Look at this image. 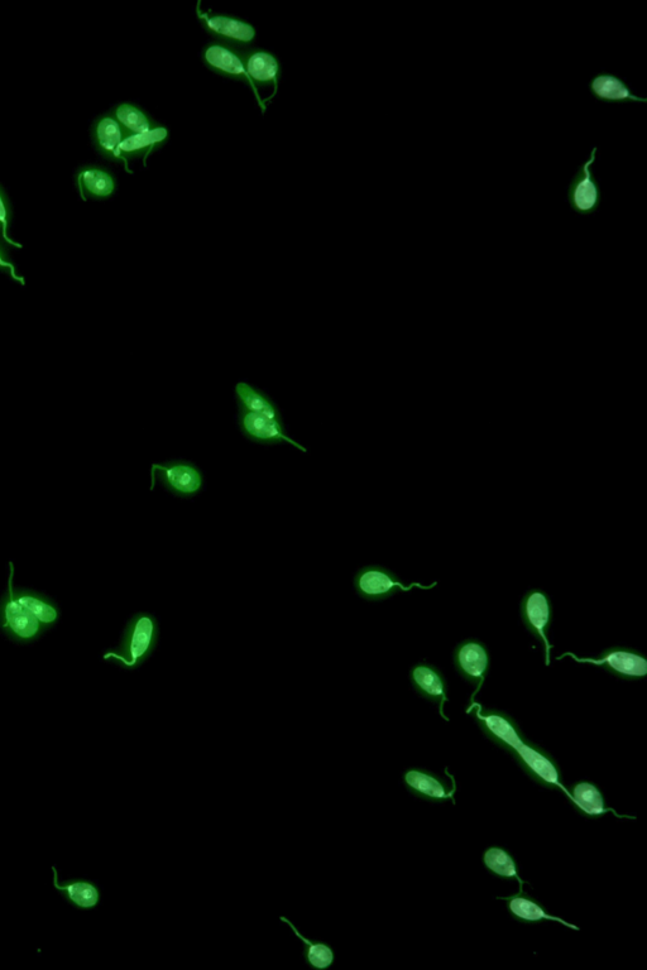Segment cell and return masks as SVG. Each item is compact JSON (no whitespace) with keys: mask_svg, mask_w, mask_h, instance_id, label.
<instances>
[{"mask_svg":"<svg viewBox=\"0 0 647 970\" xmlns=\"http://www.w3.org/2000/svg\"><path fill=\"white\" fill-rule=\"evenodd\" d=\"M0 631L9 640L17 643H31L47 631L42 623L28 611L16 598L14 587V564L9 563L8 587L0 598Z\"/></svg>","mask_w":647,"mask_h":970,"instance_id":"cell-2","label":"cell"},{"mask_svg":"<svg viewBox=\"0 0 647 970\" xmlns=\"http://www.w3.org/2000/svg\"><path fill=\"white\" fill-rule=\"evenodd\" d=\"M520 617L526 631L543 645L544 664L549 667L551 651L554 648L549 641L554 618L553 603L549 595L541 589H530L526 592L520 603Z\"/></svg>","mask_w":647,"mask_h":970,"instance_id":"cell-7","label":"cell"},{"mask_svg":"<svg viewBox=\"0 0 647 970\" xmlns=\"http://www.w3.org/2000/svg\"><path fill=\"white\" fill-rule=\"evenodd\" d=\"M201 26L214 38V42L236 48H249L256 40V30L251 23L237 17L214 14L201 9V2L196 7Z\"/></svg>","mask_w":647,"mask_h":970,"instance_id":"cell-12","label":"cell"},{"mask_svg":"<svg viewBox=\"0 0 647 970\" xmlns=\"http://www.w3.org/2000/svg\"><path fill=\"white\" fill-rule=\"evenodd\" d=\"M511 756L515 758L522 771L536 784L545 787V789H560L565 795H568V789L562 782V770H560L555 758L544 748L531 742L530 739H526Z\"/></svg>","mask_w":647,"mask_h":970,"instance_id":"cell-8","label":"cell"},{"mask_svg":"<svg viewBox=\"0 0 647 970\" xmlns=\"http://www.w3.org/2000/svg\"><path fill=\"white\" fill-rule=\"evenodd\" d=\"M110 114H112L115 120L121 124V127L129 134V136H131V134L150 132L152 129L160 126V124L155 122V120H153L150 115L145 112V110L133 103L126 102L115 105V107L110 110Z\"/></svg>","mask_w":647,"mask_h":970,"instance_id":"cell-27","label":"cell"},{"mask_svg":"<svg viewBox=\"0 0 647 970\" xmlns=\"http://www.w3.org/2000/svg\"><path fill=\"white\" fill-rule=\"evenodd\" d=\"M75 180L83 201L109 199L117 191V179L112 172L102 166L80 167L76 172Z\"/></svg>","mask_w":647,"mask_h":970,"instance_id":"cell-20","label":"cell"},{"mask_svg":"<svg viewBox=\"0 0 647 970\" xmlns=\"http://www.w3.org/2000/svg\"><path fill=\"white\" fill-rule=\"evenodd\" d=\"M203 62L210 71L222 75L234 81H241L253 91L262 113L266 112V105L263 103L262 96L254 90L251 80H249L246 69H244L241 48L223 45V43L212 42L203 50Z\"/></svg>","mask_w":647,"mask_h":970,"instance_id":"cell-13","label":"cell"},{"mask_svg":"<svg viewBox=\"0 0 647 970\" xmlns=\"http://www.w3.org/2000/svg\"><path fill=\"white\" fill-rule=\"evenodd\" d=\"M238 430L244 439L262 446L290 445L292 448L308 454V448L292 439L287 431L284 420L270 419V417L251 414V412L237 411Z\"/></svg>","mask_w":647,"mask_h":970,"instance_id":"cell-11","label":"cell"},{"mask_svg":"<svg viewBox=\"0 0 647 970\" xmlns=\"http://www.w3.org/2000/svg\"><path fill=\"white\" fill-rule=\"evenodd\" d=\"M466 713L472 715L484 737L510 755L527 739L516 720L503 710L484 709L474 701L468 705Z\"/></svg>","mask_w":647,"mask_h":970,"instance_id":"cell-6","label":"cell"},{"mask_svg":"<svg viewBox=\"0 0 647 970\" xmlns=\"http://www.w3.org/2000/svg\"><path fill=\"white\" fill-rule=\"evenodd\" d=\"M160 640V627L155 616L137 613L124 628L117 650L105 652L103 660L113 662L123 670L133 671L150 660Z\"/></svg>","mask_w":647,"mask_h":970,"instance_id":"cell-1","label":"cell"},{"mask_svg":"<svg viewBox=\"0 0 647 970\" xmlns=\"http://www.w3.org/2000/svg\"><path fill=\"white\" fill-rule=\"evenodd\" d=\"M13 218V209L11 199L0 185V238L8 244L9 247L22 248V244L16 242V240L11 238L9 235V228H11Z\"/></svg>","mask_w":647,"mask_h":970,"instance_id":"cell-29","label":"cell"},{"mask_svg":"<svg viewBox=\"0 0 647 970\" xmlns=\"http://www.w3.org/2000/svg\"><path fill=\"white\" fill-rule=\"evenodd\" d=\"M497 900L506 901L508 911L520 923L533 924L541 923V921H553V923H559L567 926L569 929L579 931L577 925L570 924L558 916L549 914L540 902L536 901L534 897H531L529 893H525L524 891L507 897H498Z\"/></svg>","mask_w":647,"mask_h":970,"instance_id":"cell-23","label":"cell"},{"mask_svg":"<svg viewBox=\"0 0 647 970\" xmlns=\"http://www.w3.org/2000/svg\"><path fill=\"white\" fill-rule=\"evenodd\" d=\"M52 872H54L55 891L60 893L73 909L91 911L97 909L102 902V890L97 882L86 878H71L69 881L62 882L56 866H52Z\"/></svg>","mask_w":647,"mask_h":970,"instance_id":"cell-19","label":"cell"},{"mask_svg":"<svg viewBox=\"0 0 647 970\" xmlns=\"http://www.w3.org/2000/svg\"><path fill=\"white\" fill-rule=\"evenodd\" d=\"M160 484L171 496L190 499L199 496L205 479L201 469L189 460L174 459L151 465V491Z\"/></svg>","mask_w":647,"mask_h":970,"instance_id":"cell-4","label":"cell"},{"mask_svg":"<svg viewBox=\"0 0 647 970\" xmlns=\"http://www.w3.org/2000/svg\"><path fill=\"white\" fill-rule=\"evenodd\" d=\"M169 138V129L158 126L150 132L131 134L124 139L119 153H121L123 165L128 174H132V170L128 166L129 162L137 160V158H142L146 162L153 152L165 146Z\"/></svg>","mask_w":647,"mask_h":970,"instance_id":"cell-21","label":"cell"},{"mask_svg":"<svg viewBox=\"0 0 647 970\" xmlns=\"http://www.w3.org/2000/svg\"><path fill=\"white\" fill-rule=\"evenodd\" d=\"M483 864L493 876L503 878V880L516 881L519 883L520 891H524L525 881L520 876L519 867H517L515 858L505 848H488L483 853Z\"/></svg>","mask_w":647,"mask_h":970,"instance_id":"cell-28","label":"cell"},{"mask_svg":"<svg viewBox=\"0 0 647 970\" xmlns=\"http://www.w3.org/2000/svg\"><path fill=\"white\" fill-rule=\"evenodd\" d=\"M453 665L455 671L467 683L474 686L469 705L483 689L488 674L491 671V653L488 647L478 638H467L460 641L453 651Z\"/></svg>","mask_w":647,"mask_h":970,"instance_id":"cell-10","label":"cell"},{"mask_svg":"<svg viewBox=\"0 0 647 970\" xmlns=\"http://www.w3.org/2000/svg\"><path fill=\"white\" fill-rule=\"evenodd\" d=\"M241 54L254 90L260 94V90L272 89V99L275 98L281 78L280 61L271 52L258 48H243Z\"/></svg>","mask_w":647,"mask_h":970,"instance_id":"cell-14","label":"cell"},{"mask_svg":"<svg viewBox=\"0 0 647 970\" xmlns=\"http://www.w3.org/2000/svg\"><path fill=\"white\" fill-rule=\"evenodd\" d=\"M233 395L238 410L267 416L270 419L282 420L279 405L273 401L268 393L254 386V384L246 381L237 382L234 386Z\"/></svg>","mask_w":647,"mask_h":970,"instance_id":"cell-24","label":"cell"},{"mask_svg":"<svg viewBox=\"0 0 647 970\" xmlns=\"http://www.w3.org/2000/svg\"><path fill=\"white\" fill-rule=\"evenodd\" d=\"M279 920L281 923L289 926L296 938L304 944L303 959L309 968L314 970H327L333 967L335 963V952L332 945L318 939L306 938L305 935L301 934L300 929L292 923L289 917L280 916Z\"/></svg>","mask_w":647,"mask_h":970,"instance_id":"cell-25","label":"cell"},{"mask_svg":"<svg viewBox=\"0 0 647 970\" xmlns=\"http://www.w3.org/2000/svg\"><path fill=\"white\" fill-rule=\"evenodd\" d=\"M589 94L603 104H646L647 98L636 95L634 89L620 75L601 71L588 83Z\"/></svg>","mask_w":647,"mask_h":970,"instance_id":"cell-17","label":"cell"},{"mask_svg":"<svg viewBox=\"0 0 647 970\" xmlns=\"http://www.w3.org/2000/svg\"><path fill=\"white\" fill-rule=\"evenodd\" d=\"M18 602L30 611L46 629L54 628L60 622L59 605L45 594L30 589H16Z\"/></svg>","mask_w":647,"mask_h":970,"instance_id":"cell-26","label":"cell"},{"mask_svg":"<svg viewBox=\"0 0 647 970\" xmlns=\"http://www.w3.org/2000/svg\"><path fill=\"white\" fill-rule=\"evenodd\" d=\"M353 585L358 597L367 602H383L412 589L431 590L438 587L436 581L430 585L404 583L394 571L383 565L363 566L354 575Z\"/></svg>","mask_w":647,"mask_h":970,"instance_id":"cell-5","label":"cell"},{"mask_svg":"<svg viewBox=\"0 0 647 970\" xmlns=\"http://www.w3.org/2000/svg\"><path fill=\"white\" fill-rule=\"evenodd\" d=\"M452 785H448L442 777L435 775L434 772L424 770V768H409L404 773V784L407 790L421 800L431 801V803H444L453 801L457 792V784L453 776H450Z\"/></svg>","mask_w":647,"mask_h":970,"instance_id":"cell-16","label":"cell"},{"mask_svg":"<svg viewBox=\"0 0 647 970\" xmlns=\"http://www.w3.org/2000/svg\"><path fill=\"white\" fill-rule=\"evenodd\" d=\"M128 136L129 134L110 112L100 115L90 128L91 143L95 150L99 155L115 163H123L119 150Z\"/></svg>","mask_w":647,"mask_h":970,"instance_id":"cell-18","label":"cell"},{"mask_svg":"<svg viewBox=\"0 0 647 970\" xmlns=\"http://www.w3.org/2000/svg\"><path fill=\"white\" fill-rule=\"evenodd\" d=\"M598 152L597 146L592 148L588 160L578 167L569 182L567 203L575 214L581 216L596 214L603 203L602 187L592 170L594 162H597Z\"/></svg>","mask_w":647,"mask_h":970,"instance_id":"cell-9","label":"cell"},{"mask_svg":"<svg viewBox=\"0 0 647 970\" xmlns=\"http://www.w3.org/2000/svg\"><path fill=\"white\" fill-rule=\"evenodd\" d=\"M572 659L578 664H589L605 670L607 674L623 681H637L647 676V659L644 653L626 646H612L599 652L597 657H579L573 652H564L557 661Z\"/></svg>","mask_w":647,"mask_h":970,"instance_id":"cell-3","label":"cell"},{"mask_svg":"<svg viewBox=\"0 0 647 970\" xmlns=\"http://www.w3.org/2000/svg\"><path fill=\"white\" fill-rule=\"evenodd\" d=\"M567 796L572 801L575 810H578L587 818L597 819L599 816L612 813L620 819H635L632 816L618 814L617 811L608 808L601 790L592 782L582 781L574 784L569 787Z\"/></svg>","mask_w":647,"mask_h":970,"instance_id":"cell-22","label":"cell"},{"mask_svg":"<svg viewBox=\"0 0 647 970\" xmlns=\"http://www.w3.org/2000/svg\"><path fill=\"white\" fill-rule=\"evenodd\" d=\"M8 244L0 238V272L6 273L13 281L26 286V280L18 275L16 264H14L11 254H9Z\"/></svg>","mask_w":647,"mask_h":970,"instance_id":"cell-30","label":"cell"},{"mask_svg":"<svg viewBox=\"0 0 647 970\" xmlns=\"http://www.w3.org/2000/svg\"><path fill=\"white\" fill-rule=\"evenodd\" d=\"M410 681L416 694L438 705L440 717L449 722L448 715L444 713L449 696L448 683L443 671L429 662H420L411 667Z\"/></svg>","mask_w":647,"mask_h":970,"instance_id":"cell-15","label":"cell"}]
</instances>
